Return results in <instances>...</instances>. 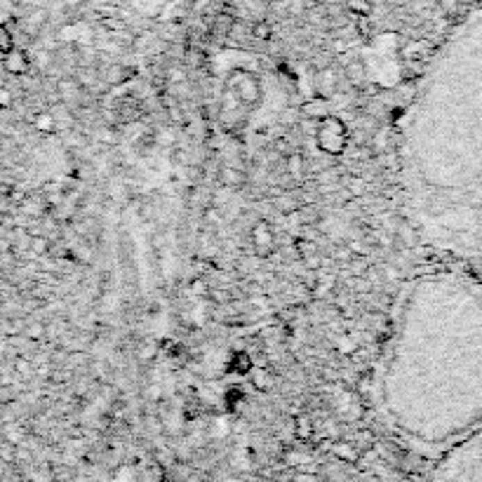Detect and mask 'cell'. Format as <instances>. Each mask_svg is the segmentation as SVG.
<instances>
[{"mask_svg": "<svg viewBox=\"0 0 482 482\" xmlns=\"http://www.w3.org/2000/svg\"><path fill=\"white\" fill-rule=\"evenodd\" d=\"M219 179L224 186H240V184L245 182V175L240 170H233V168H221Z\"/></svg>", "mask_w": 482, "mask_h": 482, "instance_id": "cell-9", "label": "cell"}, {"mask_svg": "<svg viewBox=\"0 0 482 482\" xmlns=\"http://www.w3.org/2000/svg\"><path fill=\"white\" fill-rule=\"evenodd\" d=\"M15 47V35H12V31H8L5 26H0V52H8V49Z\"/></svg>", "mask_w": 482, "mask_h": 482, "instance_id": "cell-16", "label": "cell"}, {"mask_svg": "<svg viewBox=\"0 0 482 482\" xmlns=\"http://www.w3.org/2000/svg\"><path fill=\"white\" fill-rule=\"evenodd\" d=\"M287 170H289V175L296 177L301 170H304V158H301L299 153H289V156H287Z\"/></svg>", "mask_w": 482, "mask_h": 482, "instance_id": "cell-15", "label": "cell"}, {"mask_svg": "<svg viewBox=\"0 0 482 482\" xmlns=\"http://www.w3.org/2000/svg\"><path fill=\"white\" fill-rule=\"evenodd\" d=\"M226 90L231 92L233 99L243 106L252 109L262 102V80L255 71L233 69L226 78Z\"/></svg>", "mask_w": 482, "mask_h": 482, "instance_id": "cell-2", "label": "cell"}, {"mask_svg": "<svg viewBox=\"0 0 482 482\" xmlns=\"http://www.w3.org/2000/svg\"><path fill=\"white\" fill-rule=\"evenodd\" d=\"M0 360H3V348H0Z\"/></svg>", "mask_w": 482, "mask_h": 482, "instance_id": "cell-30", "label": "cell"}, {"mask_svg": "<svg viewBox=\"0 0 482 482\" xmlns=\"http://www.w3.org/2000/svg\"><path fill=\"white\" fill-rule=\"evenodd\" d=\"M351 266H353V271H355V273H362V271H364V268H367V266H364L362 262H353V264H351Z\"/></svg>", "mask_w": 482, "mask_h": 482, "instance_id": "cell-29", "label": "cell"}, {"mask_svg": "<svg viewBox=\"0 0 482 482\" xmlns=\"http://www.w3.org/2000/svg\"><path fill=\"white\" fill-rule=\"evenodd\" d=\"M250 376H252V384H255L257 388H262V391H271V388H273V374H271L268 369L252 367Z\"/></svg>", "mask_w": 482, "mask_h": 482, "instance_id": "cell-7", "label": "cell"}, {"mask_svg": "<svg viewBox=\"0 0 482 482\" xmlns=\"http://www.w3.org/2000/svg\"><path fill=\"white\" fill-rule=\"evenodd\" d=\"M252 240L259 250H271L273 247V231H271L268 221H259V224L252 228Z\"/></svg>", "mask_w": 482, "mask_h": 482, "instance_id": "cell-6", "label": "cell"}, {"mask_svg": "<svg viewBox=\"0 0 482 482\" xmlns=\"http://www.w3.org/2000/svg\"><path fill=\"white\" fill-rule=\"evenodd\" d=\"M233 26H236V22H233L231 15H221L217 17V22H214V31H219V33H231Z\"/></svg>", "mask_w": 482, "mask_h": 482, "instance_id": "cell-14", "label": "cell"}, {"mask_svg": "<svg viewBox=\"0 0 482 482\" xmlns=\"http://www.w3.org/2000/svg\"><path fill=\"white\" fill-rule=\"evenodd\" d=\"M26 335H29L31 339H40L42 335H45V327H42L40 323H35V325H31V327H29Z\"/></svg>", "mask_w": 482, "mask_h": 482, "instance_id": "cell-23", "label": "cell"}, {"mask_svg": "<svg viewBox=\"0 0 482 482\" xmlns=\"http://www.w3.org/2000/svg\"><path fill=\"white\" fill-rule=\"evenodd\" d=\"M348 8L353 10V12H358V15L367 17L369 12H372V3H369V0H351Z\"/></svg>", "mask_w": 482, "mask_h": 482, "instance_id": "cell-18", "label": "cell"}, {"mask_svg": "<svg viewBox=\"0 0 482 482\" xmlns=\"http://www.w3.org/2000/svg\"><path fill=\"white\" fill-rule=\"evenodd\" d=\"M252 367H255V362H252V358L247 351H233L231 360L226 362V369L233 374H250Z\"/></svg>", "mask_w": 482, "mask_h": 482, "instance_id": "cell-5", "label": "cell"}, {"mask_svg": "<svg viewBox=\"0 0 482 482\" xmlns=\"http://www.w3.org/2000/svg\"><path fill=\"white\" fill-rule=\"evenodd\" d=\"M0 459H3L5 463H12L17 459V452H15V444L12 442H3L0 444Z\"/></svg>", "mask_w": 482, "mask_h": 482, "instance_id": "cell-20", "label": "cell"}, {"mask_svg": "<svg viewBox=\"0 0 482 482\" xmlns=\"http://www.w3.org/2000/svg\"><path fill=\"white\" fill-rule=\"evenodd\" d=\"M0 400H3V403H8V400H12V393L8 391V386L0 388Z\"/></svg>", "mask_w": 482, "mask_h": 482, "instance_id": "cell-27", "label": "cell"}, {"mask_svg": "<svg viewBox=\"0 0 482 482\" xmlns=\"http://www.w3.org/2000/svg\"><path fill=\"white\" fill-rule=\"evenodd\" d=\"M191 289H193V292H195V294H200V292H202V294H205V292H207L205 282H200V280H195V282H193V285H191Z\"/></svg>", "mask_w": 482, "mask_h": 482, "instance_id": "cell-25", "label": "cell"}, {"mask_svg": "<svg viewBox=\"0 0 482 482\" xmlns=\"http://www.w3.org/2000/svg\"><path fill=\"white\" fill-rule=\"evenodd\" d=\"M294 118H296V111H285V113L280 115V120L285 122V125H292Z\"/></svg>", "mask_w": 482, "mask_h": 482, "instance_id": "cell-24", "label": "cell"}, {"mask_svg": "<svg viewBox=\"0 0 482 482\" xmlns=\"http://www.w3.org/2000/svg\"><path fill=\"white\" fill-rule=\"evenodd\" d=\"M313 431H315V426L311 421V417L301 414V417L296 419V437H299V440H308V437L313 435Z\"/></svg>", "mask_w": 482, "mask_h": 482, "instance_id": "cell-11", "label": "cell"}, {"mask_svg": "<svg viewBox=\"0 0 482 482\" xmlns=\"http://www.w3.org/2000/svg\"><path fill=\"white\" fill-rule=\"evenodd\" d=\"M301 113L306 115V118H313L315 122H318L320 118H325V115H330V102H327L325 97H315L311 99V102H306L304 106H301Z\"/></svg>", "mask_w": 482, "mask_h": 482, "instance_id": "cell-4", "label": "cell"}, {"mask_svg": "<svg viewBox=\"0 0 482 482\" xmlns=\"http://www.w3.org/2000/svg\"><path fill=\"white\" fill-rule=\"evenodd\" d=\"M57 90H59V97H61V102H64V104H69L71 99L78 95V83H76V80H69V78H64V80H61V83H59V88H57Z\"/></svg>", "mask_w": 482, "mask_h": 482, "instance_id": "cell-12", "label": "cell"}, {"mask_svg": "<svg viewBox=\"0 0 482 482\" xmlns=\"http://www.w3.org/2000/svg\"><path fill=\"white\" fill-rule=\"evenodd\" d=\"M33 127L38 129V132H42V134H52L54 127H57V118H54L49 111H42V113H38L33 118Z\"/></svg>", "mask_w": 482, "mask_h": 482, "instance_id": "cell-8", "label": "cell"}, {"mask_svg": "<svg viewBox=\"0 0 482 482\" xmlns=\"http://www.w3.org/2000/svg\"><path fill=\"white\" fill-rule=\"evenodd\" d=\"M348 191L353 195H362L364 191H367V186H364V182L362 179H351V184H348Z\"/></svg>", "mask_w": 482, "mask_h": 482, "instance_id": "cell-21", "label": "cell"}, {"mask_svg": "<svg viewBox=\"0 0 482 482\" xmlns=\"http://www.w3.org/2000/svg\"><path fill=\"white\" fill-rule=\"evenodd\" d=\"M12 106V92L8 88H0V109Z\"/></svg>", "mask_w": 482, "mask_h": 482, "instance_id": "cell-22", "label": "cell"}, {"mask_svg": "<svg viewBox=\"0 0 482 482\" xmlns=\"http://www.w3.org/2000/svg\"><path fill=\"white\" fill-rule=\"evenodd\" d=\"M313 139L318 151L327 153V156H342L346 148H348V127L344 125L342 118L330 113L315 122Z\"/></svg>", "mask_w": 482, "mask_h": 482, "instance_id": "cell-1", "label": "cell"}, {"mask_svg": "<svg viewBox=\"0 0 482 482\" xmlns=\"http://www.w3.org/2000/svg\"><path fill=\"white\" fill-rule=\"evenodd\" d=\"M306 264L311 266V268H318V266H320V259L315 257V255H308V257H306Z\"/></svg>", "mask_w": 482, "mask_h": 482, "instance_id": "cell-26", "label": "cell"}, {"mask_svg": "<svg viewBox=\"0 0 482 482\" xmlns=\"http://www.w3.org/2000/svg\"><path fill=\"white\" fill-rule=\"evenodd\" d=\"M440 3H442V8H444V10H452L454 5L459 3V0H440Z\"/></svg>", "mask_w": 482, "mask_h": 482, "instance_id": "cell-28", "label": "cell"}, {"mask_svg": "<svg viewBox=\"0 0 482 482\" xmlns=\"http://www.w3.org/2000/svg\"><path fill=\"white\" fill-rule=\"evenodd\" d=\"M15 369H17V374L24 376V379L33 374V364H31L26 358H17V360H15Z\"/></svg>", "mask_w": 482, "mask_h": 482, "instance_id": "cell-19", "label": "cell"}, {"mask_svg": "<svg viewBox=\"0 0 482 482\" xmlns=\"http://www.w3.org/2000/svg\"><path fill=\"white\" fill-rule=\"evenodd\" d=\"M252 33H255V38H259V40L273 38V29H271L268 22H257L255 26H252Z\"/></svg>", "mask_w": 482, "mask_h": 482, "instance_id": "cell-13", "label": "cell"}, {"mask_svg": "<svg viewBox=\"0 0 482 482\" xmlns=\"http://www.w3.org/2000/svg\"><path fill=\"white\" fill-rule=\"evenodd\" d=\"M3 69L12 73V76H24L31 69V59L24 49L12 47L3 54Z\"/></svg>", "mask_w": 482, "mask_h": 482, "instance_id": "cell-3", "label": "cell"}, {"mask_svg": "<svg viewBox=\"0 0 482 482\" xmlns=\"http://www.w3.org/2000/svg\"><path fill=\"white\" fill-rule=\"evenodd\" d=\"M332 452H335L337 459L348 461V463H353L358 459V452L353 449V444H348V442H337L335 447H332Z\"/></svg>", "mask_w": 482, "mask_h": 482, "instance_id": "cell-10", "label": "cell"}, {"mask_svg": "<svg viewBox=\"0 0 482 482\" xmlns=\"http://www.w3.org/2000/svg\"><path fill=\"white\" fill-rule=\"evenodd\" d=\"M47 250H49V240H47V238H42V236H35L33 240H31V252H33V255L42 257V255H45Z\"/></svg>", "mask_w": 482, "mask_h": 482, "instance_id": "cell-17", "label": "cell"}]
</instances>
